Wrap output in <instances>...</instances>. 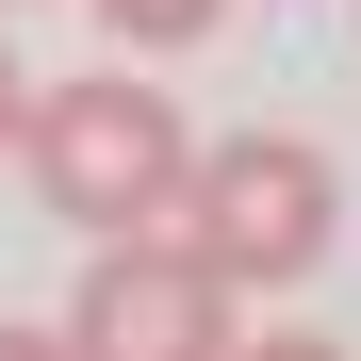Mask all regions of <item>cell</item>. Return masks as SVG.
Here are the masks:
<instances>
[{"label": "cell", "mask_w": 361, "mask_h": 361, "mask_svg": "<svg viewBox=\"0 0 361 361\" xmlns=\"http://www.w3.org/2000/svg\"><path fill=\"white\" fill-rule=\"evenodd\" d=\"M17 164H33V197L66 214V230H148V214L180 197V164H197V132H180V99H164V82L82 66V82H33Z\"/></svg>", "instance_id": "6da1fadb"}, {"label": "cell", "mask_w": 361, "mask_h": 361, "mask_svg": "<svg viewBox=\"0 0 361 361\" xmlns=\"http://www.w3.org/2000/svg\"><path fill=\"white\" fill-rule=\"evenodd\" d=\"M164 230H180L230 295H279V279H312V263H329V230H345V164H329L312 132H230V148L180 164Z\"/></svg>", "instance_id": "7a4b0ae2"}, {"label": "cell", "mask_w": 361, "mask_h": 361, "mask_svg": "<svg viewBox=\"0 0 361 361\" xmlns=\"http://www.w3.org/2000/svg\"><path fill=\"white\" fill-rule=\"evenodd\" d=\"M230 295L180 230H82V295H66V361H230Z\"/></svg>", "instance_id": "3957f363"}, {"label": "cell", "mask_w": 361, "mask_h": 361, "mask_svg": "<svg viewBox=\"0 0 361 361\" xmlns=\"http://www.w3.org/2000/svg\"><path fill=\"white\" fill-rule=\"evenodd\" d=\"M214 17H230V0H99V33H115V49H197Z\"/></svg>", "instance_id": "277c9868"}, {"label": "cell", "mask_w": 361, "mask_h": 361, "mask_svg": "<svg viewBox=\"0 0 361 361\" xmlns=\"http://www.w3.org/2000/svg\"><path fill=\"white\" fill-rule=\"evenodd\" d=\"M230 361H345L329 329H279V345H247V329H230Z\"/></svg>", "instance_id": "5b68a950"}, {"label": "cell", "mask_w": 361, "mask_h": 361, "mask_svg": "<svg viewBox=\"0 0 361 361\" xmlns=\"http://www.w3.org/2000/svg\"><path fill=\"white\" fill-rule=\"evenodd\" d=\"M17 115H33V66L0 49V164H17Z\"/></svg>", "instance_id": "8992f818"}, {"label": "cell", "mask_w": 361, "mask_h": 361, "mask_svg": "<svg viewBox=\"0 0 361 361\" xmlns=\"http://www.w3.org/2000/svg\"><path fill=\"white\" fill-rule=\"evenodd\" d=\"M0 361H66V329H17V312H0Z\"/></svg>", "instance_id": "52a82bcc"}, {"label": "cell", "mask_w": 361, "mask_h": 361, "mask_svg": "<svg viewBox=\"0 0 361 361\" xmlns=\"http://www.w3.org/2000/svg\"><path fill=\"white\" fill-rule=\"evenodd\" d=\"M0 17H17V0H0Z\"/></svg>", "instance_id": "ba28073f"}]
</instances>
